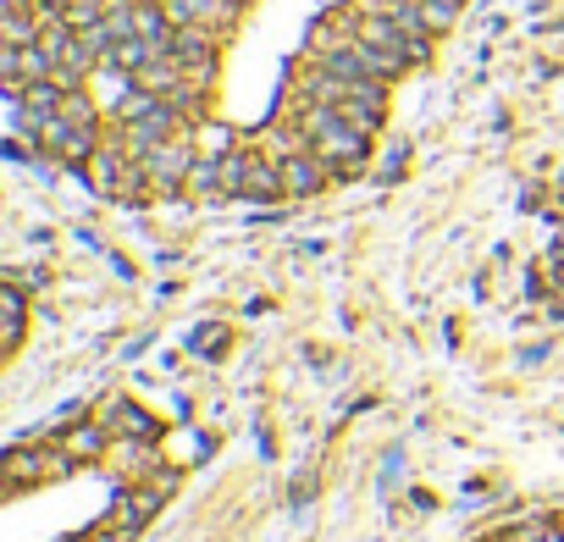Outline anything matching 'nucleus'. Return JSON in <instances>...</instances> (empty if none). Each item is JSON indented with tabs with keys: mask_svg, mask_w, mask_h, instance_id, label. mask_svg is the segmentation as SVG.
<instances>
[{
	"mask_svg": "<svg viewBox=\"0 0 564 542\" xmlns=\"http://www.w3.org/2000/svg\"><path fill=\"white\" fill-rule=\"evenodd\" d=\"M238 194L243 199H276V194H289V188H282V161L243 155L238 161Z\"/></svg>",
	"mask_w": 564,
	"mask_h": 542,
	"instance_id": "20e7f679",
	"label": "nucleus"
},
{
	"mask_svg": "<svg viewBox=\"0 0 564 542\" xmlns=\"http://www.w3.org/2000/svg\"><path fill=\"white\" fill-rule=\"evenodd\" d=\"M415 12H421L426 34H443V29H454V18H459V0H415Z\"/></svg>",
	"mask_w": 564,
	"mask_h": 542,
	"instance_id": "6e6552de",
	"label": "nucleus"
},
{
	"mask_svg": "<svg viewBox=\"0 0 564 542\" xmlns=\"http://www.w3.org/2000/svg\"><path fill=\"white\" fill-rule=\"evenodd\" d=\"M221 344H227V333H221V327H199V333H194V349H199V355H216Z\"/></svg>",
	"mask_w": 564,
	"mask_h": 542,
	"instance_id": "9b49d317",
	"label": "nucleus"
},
{
	"mask_svg": "<svg viewBox=\"0 0 564 542\" xmlns=\"http://www.w3.org/2000/svg\"><path fill=\"white\" fill-rule=\"evenodd\" d=\"M558 188H564V177H558Z\"/></svg>",
	"mask_w": 564,
	"mask_h": 542,
	"instance_id": "f8f14e48",
	"label": "nucleus"
},
{
	"mask_svg": "<svg viewBox=\"0 0 564 542\" xmlns=\"http://www.w3.org/2000/svg\"><path fill=\"white\" fill-rule=\"evenodd\" d=\"M161 7L177 29H210V34L238 18V0H161Z\"/></svg>",
	"mask_w": 564,
	"mask_h": 542,
	"instance_id": "7ed1b4c3",
	"label": "nucleus"
},
{
	"mask_svg": "<svg viewBox=\"0 0 564 542\" xmlns=\"http://www.w3.org/2000/svg\"><path fill=\"white\" fill-rule=\"evenodd\" d=\"M51 465H67V459H45V448H12V454H7V476H12L18 487L40 481Z\"/></svg>",
	"mask_w": 564,
	"mask_h": 542,
	"instance_id": "423d86ee",
	"label": "nucleus"
},
{
	"mask_svg": "<svg viewBox=\"0 0 564 542\" xmlns=\"http://www.w3.org/2000/svg\"><path fill=\"white\" fill-rule=\"evenodd\" d=\"M322 166H327V161H322L316 150L289 155V161H282V188L300 194V199H305V194H316V188H322Z\"/></svg>",
	"mask_w": 564,
	"mask_h": 542,
	"instance_id": "39448f33",
	"label": "nucleus"
},
{
	"mask_svg": "<svg viewBox=\"0 0 564 542\" xmlns=\"http://www.w3.org/2000/svg\"><path fill=\"white\" fill-rule=\"evenodd\" d=\"M0 316H7V349L23 344V294L18 289H0Z\"/></svg>",
	"mask_w": 564,
	"mask_h": 542,
	"instance_id": "1a4fd4ad",
	"label": "nucleus"
},
{
	"mask_svg": "<svg viewBox=\"0 0 564 542\" xmlns=\"http://www.w3.org/2000/svg\"><path fill=\"white\" fill-rule=\"evenodd\" d=\"M139 161H144V172H150L161 188H183V183H188V172H194V150H188V139H183V133L155 139L150 150H139Z\"/></svg>",
	"mask_w": 564,
	"mask_h": 542,
	"instance_id": "f03ea898",
	"label": "nucleus"
},
{
	"mask_svg": "<svg viewBox=\"0 0 564 542\" xmlns=\"http://www.w3.org/2000/svg\"><path fill=\"white\" fill-rule=\"evenodd\" d=\"M62 122H73V128H95V106H89V95H78V89H62Z\"/></svg>",
	"mask_w": 564,
	"mask_h": 542,
	"instance_id": "9d476101",
	"label": "nucleus"
},
{
	"mask_svg": "<svg viewBox=\"0 0 564 542\" xmlns=\"http://www.w3.org/2000/svg\"><path fill=\"white\" fill-rule=\"evenodd\" d=\"M300 128H305V150H316L327 166L349 172V166L366 161V133H371V128H360V122L344 117L338 106H311Z\"/></svg>",
	"mask_w": 564,
	"mask_h": 542,
	"instance_id": "f257e3e1",
	"label": "nucleus"
},
{
	"mask_svg": "<svg viewBox=\"0 0 564 542\" xmlns=\"http://www.w3.org/2000/svg\"><path fill=\"white\" fill-rule=\"evenodd\" d=\"M62 448H67V459H95V454H106V432L100 426H73L67 437H62Z\"/></svg>",
	"mask_w": 564,
	"mask_h": 542,
	"instance_id": "0eeeda50",
	"label": "nucleus"
}]
</instances>
